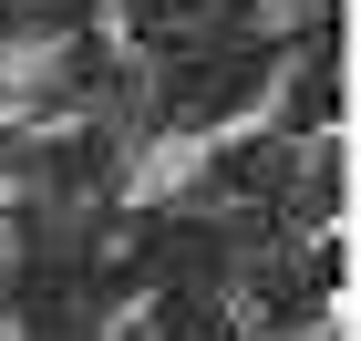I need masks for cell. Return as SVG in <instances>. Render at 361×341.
Instances as JSON below:
<instances>
[{
	"label": "cell",
	"instance_id": "cell-1",
	"mask_svg": "<svg viewBox=\"0 0 361 341\" xmlns=\"http://www.w3.org/2000/svg\"><path fill=\"white\" fill-rule=\"evenodd\" d=\"M73 52H83V42H73L62 21H21L11 42H0V104H31V93H52L62 73H73Z\"/></svg>",
	"mask_w": 361,
	"mask_h": 341
},
{
	"label": "cell",
	"instance_id": "cell-2",
	"mask_svg": "<svg viewBox=\"0 0 361 341\" xmlns=\"http://www.w3.org/2000/svg\"><path fill=\"white\" fill-rule=\"evenodd\" d=\"M207 166H217V155H207V135H155V145H135V155H124V207H166V197H186Z\"/></svg>",
	"mask_w": 361,
	"mask_h": 341
},
{
	"label": "cell",
	"instance_id": "cell-3",
	"mask_svg": "<svg viewBox=\"0 0 361 341\" xmlns=\"http://www.w3.org/2000/svg\"><path fill=\"white\" fill-rule=\"evenodd\" d=\"M155 311H166L155 289H135V300H114V311H104V341H155Z\"/></svg>",
	"mask_w": 361,
	"mask_h": 341
},
{
	"label": "cell",
	"instance_id": "cell-4",
	"mask_svg": "<svg viewBox=\"0 0 361 341\" xmlns=\"http://www.w3.org/2000/svg\"><path fill=\"white\" fill-rule=\"evenodd\" d=\"M11 258H21V227H11V217H0V280H11Z\"/></svg>",
	"mask_w": 361,
	"mask_h": 341
},
{
	"label": "cell",
	"instance_id": "cell-5",
	"mask_svg": "<svg viewBox=\"0 0 361 341\" xmlns=\"http://www.w3.org/2000/svg\"><path fill=\"white\" fill-rule=\"evenodd\" d=\"M0 341H21V321H11V300H0Z\"/></svg>",
	"mask_w": 361,
	"mask_h": 341
}]
</instances>
